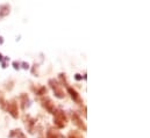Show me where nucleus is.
I'll return each instance as SVG.
<instances>
[{
  "instance_id": "1",
  "label": "nucleus",
  "mask_w": 150,
  "mask_h": 138,
  "mask_svg": "<svg viewBox=\"0 0 150 138\" xmlns=\"http://www.w3.org/2000/svg\"><path fill=\"white\" fill-rule=\"evenodd\" d=\"M54 123H55V125H56L57 128H59V129L67 127V124H68V118H67V115L64 114L63 110H61V109L55 110V113H54Z\"/></svg>"
},
{
  "instance_id": "2",
  "label": "nucleus",
  "mask_w": 150,
  "mask_h": 138,
  "mask_svg": "<svg viewBox=\"0 0 150 138\" xmlns=\"http://www.w3.org/2000/svg\"><path fill=\"white\" fill-rule=\"evenodd\" d=\"M49 85H50V87L52 88L55 95H56L58 99H63V98L65 96V94H64V89H63L62 85H61L57 80H55V79H50V80H49Z\"/></svg>"
},
{
  "instance_id": "3",
  "label": "nucleus",
  "mask_w": 150,
  "mask_h": 138,
  "mask_svg": "<svg viewBox=\"0 0 150 138\" xmlns=\"http://www.w3.org/2000/svg\"><path fill=\"white\" fill-rule=\"evenodd\" d=\"M7 111L14 117V118H18L19 116V110H18V104L15 100H11L9 102H7V107H6Z\"/></svg>"
},
{
  "instance_id": "4",
  "label": "nucleus",
  "mask_w": 150,
  "mask_h": 138,
  "mask_svg": "<svg viewBox=\"0 0 150 138\" xmlns=\"http://www.w3.org/2000/svg\"><path fill=\"white\" fill-rule=\"evenodd\" d=\"M41 102H42V106H43V108H45V110L48 111V113H50V114H54L55 113V104L54 102L49 99V98H43L42 100H41Z\"/></svg>"
},
{
  "instance_id": "5",
  "label": "nucleus",
  "mask_w": 150,
  "mask_h": 138,
  "mask_svg": "<svg viewBox=\"0 0 150 138\" xmlns=\"http://www.w3.org/2000/svg\"><path fill=\"white\" fill-rule=\"evenodd\" d=\"M72 121H74V123H75L79 129H81L83 131H86V125L84 124V122L80 120V117L76 113H72Z\"/></svg>"
},
{
  "instance_id": "6",
  "label": "nucleus",
  "mask_w": 150,
  "mask_h": 138,
  "mask_svg": "<svg viewBox=\"0 0 150 138\" xmlns=\"http://www.w3.org/2000/svg\"><path fill=\"white\" fill-rule=\"evenodd\" d=\"M67 88H68V92H69L70 96L72 98V100H74V101H76L77 104H80V102H81V99H80L79 94L77 93V91H76V89H74L72 87H69V86H67Z\"/></svg>"
},
{
  "instance_id": "7",
  "label": "nucleus",
  "mask_w": 150,
  "mask_h": 138,
  "mask_svg": "<svg viewBox=\"0 0 150 138\" xmlns=\"http://www.w3.org/2000/svg\"><path fill=\"white\" fill-rule=\"evenodd\" d=\"M68 138H83V136H81L78 131H70Z\"/></svg>"
},
{
  "instance_id": "8",
  "label": "nucleus",
  "mask_w": 150,
  "mask_h": 138,
  "mask_svg": "<svg viewBox=\"0 0 150 138\" xmlns=\"http://www.w3.org/2000/svg\"><path fill=\"white\" fill-rule=\"evenodd\" d=\"M47 138H58V135H57L52 129H50V130L48 131V134H47Z\"/></svg>"
},
{
  "instance_id": "9",
  "label": "nucleus",
  "mask_w": 150,
  "mask_h": 138,
  "mask_svg": "<svg viewBox=\"0 0 150 138\" xmlns=\"http://www.w3.org/2000/svg\"><path fill=\"white\" fill-rule=\"evenodd\" d=\"M12 135H16V138H26L25 135L21 132V130H13L12 131Z\"/></svg>"
}]
</instances>
